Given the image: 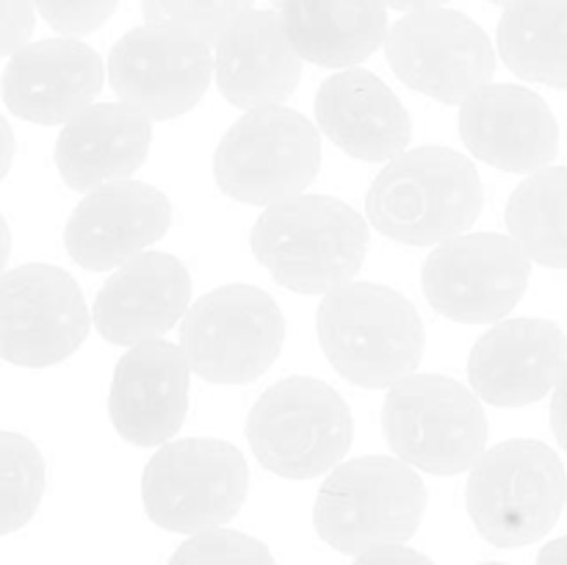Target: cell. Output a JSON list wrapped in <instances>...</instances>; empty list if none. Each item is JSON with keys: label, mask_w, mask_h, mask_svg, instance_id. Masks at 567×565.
<instances>
[{"label": "cell", "mask_w": 567, "mask_h": 565, "mask_svg": "<svg viewBox=\"0 0 567 565\" xmlns=\"http://www.w3.org/2000/svg\"><path fill=\"white\" fill-rule=\"evenodd\" d=\"M258 264L297 294L349 286L369 253V225L343 199L299 194L269 205L249 233Z\"/></svg>", "instance_id": "cell-1"}, {"label": "cell", "mask_w": 567, "mask_h": 565, "mask_svg": "<svg viewBox=\"0 0 567 565\" xmlns=\"http://www.w3.org/2000/svg\"><path fill=\"white\" fill-rule=\"evenodd\" d=\"M485 188L476 166L449 147L408 150L388 161L365 194L377 233L410 247L463 236L482 214Z\"/></svg>", "instance_id": "cell-2"}, {"label": "cell", "mask_w": 567, "mask_h": 565, "mask_svg": "<svg viewBox=\"0 0 567 565\" xmlns=\"http://www.w3.org/2000/svg\"><path fill=\"white\" fill-rule=\"evenodd\" d=\"M316 332L332 369L360 388H391L424 358V321L396 288L349 282L324 294Z\"/></svg>", "instance_id": "cell-3"}, {"label": "cell", "mask_w": 567, "mask_h": 565, "mask_svg": "<svg viewBox=\"0 0 567 565\" xmlns=\"http://www.w3.org/2000/svg\"><path fill=\"white\" fill-rule=\"evenodd\" d=\"M426 513L419 469L399 458L365 454L336 465L321 482L313 526L341 554H365L408 543Z\"/></svg>", "instance_id": "cell-4"}, {"label": "cell", "mask_w": 567, "mask_h": 565, "mask_svg": "<svg viewBox=\"0 0 567 565\" xmlns=\"http://www.w3.org/2000/svg\"><path fill=\"white\" fill-rule=\"evenodd\" d=\"M567 504L559 454L540 441H504L468 474L465 507L476 532L498 548H518L554 530Z\"/></svg>", "instance_id": "cell-5"}, {"label": "cell", "mask_w": 567, "mask_h": 565, "mask_svg": "<svg viewBox=\"0 0 567 565\" xmlns=\"http://www.w3.org/2000/svg\"><path fill=\"white\" fill-rule=\"evenodd\" d=\"M352 410L341 393L313 377H288L260 393L247 415V441L266 471L313 480L347 458Z\"/></svg>", "instance_id": "cell-6"}, {"label": "cell", "mask_w": 567, "mask_h": 565, "mask_svg": "<svg viewBox=\"0 0 567 565\" xmlns=\"http://www.w3.org/2000/svg\"><path fill=\"white\" fill-rule=\"evenodd\" d=\"M382 432L399 460L435 476L471 471L487 446V415L474 388L443 374H410L388 388Z\"/></svg>", "instance_id": "cell-7"}, {"label": "cell", "mask_w": 567, "mask_h": 565, "mask_svg": "<svg viewBox=\"0 0 567 565\" xmlns=\"http://www.w3.org/2000/svg\"><path fill=\"white\" fill-rule=\"evenodd\" d=\"M249 493L241 449L219 438L169 441L142 474L144 513L155 526L181 535L219 530L236 518Z\"/></svg>", "instance_id": "cell-8"}, {"label": "cell", "mask_w": 567, "mask_h": 565, "mask_svg": "<svg viewBox=\"0 0 567 565\" xmlns=\"http://www.w3.org/2000/svg\"><path fill=\"white\" fill-rule=\"evenodd\" d=\"M319 170V131L288 105L247 111L227 127L214 155V177L221 194L264 208L299 197Z\"/></svg>", "instance_id": "cell-9"}, {"label": "cell", "mask_w": 567, "mask_h": 565, "mask_svg": "<svg viewBox=\"0 0 567 565\" xmlns=\"http://www.w3.org/2000/svg\"><path fill=\"white\" fill-rule=\"evenodd\" d=\"M286 343V316L264 288L221 286L188 308L181 347L205 382L247 386L277 360Z\"/></svg>", "instance_id": "cell-10"}, {"label": "cell", "mask_w": 567, "mask_h": 565, "mask_svg": "<svg viewBox=\"0 0 567 565\" xmlns=\"http://www.w3.org/2000/svg\"><path fill=\"white\" fill-rule=\"evenodd\" d=\"M532 260L513 236L463 233L437 244L421 269L432 308L460 325H498L524 299Z\"/></svg>", "instance_id": "cell-11"}, {"label": "cell", "mask_w": 567, "mask_h": 565, "mask_svg": "<svg viewBox=\"0 0 567 565\" xmlns=\"http://www.w3.org/2000/svg\"><path fill=\"white\" fill-rule=\"evenodd\" d=\"M385 55L399 81L443 105H463L496 75L487 33L454 9L404 14L388 31Z\"/></svg>", "instance_id": "cell-12"}, {"label": "cell", "mask_w": 567, "mask_h": 565, "mask_svg": "<svg viewBox=\"0 0 567 565\" xmlns=\"http://www.w3.org/2000/svg\"><path fill=\"white\" fill-rule=\"evenodd\" d=\"M89 305L75 277L50 264H25L3 275L0 355L22 369H44L86 341Z\"/></svg>", "instance_id": "cell-13"}, {"label": "cell", "mask_w": 567, "mask_h": 565, "mask_svg": "<svg viewBox=\"0 0 567 565\" xmlns=\"http://www.w3.org/2000/svg\"><path fill=\"white\" fill-rule=\"evenodd\" d=\"M214 53L205 42L161 25L127 31L111 48L109 81L122 103L150 120H175L205 97Z\"/></svg>", "instance_id": "cell-14"}, {"label": "cell", "mask_w": 567, "mask_h": 565, "mask_svg": "<svg viewBox=\"0 0 567 565\" xmlns=\"http://www.w3.org/2000/svg\"><path fill=\"white\" fill-rule=\"evenodd\" d=\"M169 225V197L127 177L92 188L75 205L64 225V247L83 269L111 271L164 238Z\"/></svg>", "instance_id": "cell-15"}, {"label": "cell", "mask_w": 567, "mask_h": 565, "mask_svg": "<svg viewBox=\"0 0 567 565\" xmlns=\"http://www.w3.org/2000/svg\"><path fill=\"white\" fill-rule=\"evenodd\" d=\"M567 366V336L551 319H504L474 343L468 382L496 408H524L557 388Z\"/></svg>", "instance_id": "cell-16"}, {"label": "cell", "mask_w": 567, "mask_h": 565, "mask_svg": "<svg viewBox=\"0 0 567 565\" xmlns=\"http://www.w3.org/2000/svg\"><path fill=\"white\" fill-rule=\"evenodd\" d=\"M192 366L177 343L147 341L131 347L116 363L109 388V415L120 438L133 446H164L188 413Z\"/></svg>", "instance_id": "cell-17"}, {"label": "cell", "mask_w": 567, "mask_h": 565, "mask_svg": "<svg viewBox=\"0 0 567 565\" xmlns=\"http://www.w3.org/2000/svg\"><path fill=\"white\" fill-rule=\"evenodd\" d=\"M465 147L502 172H540L559 153V125L546 100L526 86L487 83L460 105Z\"/></svg>", "instance_id": "cell-18"}, {"label": "cell", "mask_w": 567, "mask_h": 565, "mask_svg": "<svg viewBox=\"0 0 567 565\" xmlns=\"http://www.w3.org/2000/svg\"><path fill=\"white\" fill-rule=\"evenodd\" d=\"M103 81V59L86 42L72 37L42 39L9 55L3 103L25 122L66 125L92 105Z\"/></svg>", "instance_id": "cell-19"}, {"label": "cell", "mask_w": 567, "mask_h": 565, "mask_svg": "<svg viewBox=\"0 0 567 565\" xmlns=\"http://www.w3.org/2000/svg\"><path fill=\"white\" fill-rule=\"evenodd\" d=\"M192 308V275L169 253H142L105 280L94 297V330L114 347L158 341Z\"/></svg>", "instance_id": "cell-20"}, {"label": "cell", "mask_w": 567, "mask_h": 565, "mask_svg": "<svg viewBox=\"0 0 567 565\" xmlns=\"http://www.w3.org/2000/svg\"><path fill=\"white\" fill-rule=\"evenodd\" d=\"M316 122L343 153L371 164L408 153L413 136V122L396 92L360 66L336 72L321 83Z\"/></svg>", "instance_id": "cell-21"}, {"label": "cell", "mask_w": 567, "mask_h": 565, "mask_svg": "<svg viewBox=\"0 0 567 565\" xmlns=\"http://www.w3.org/2000/svg\"><path fill=\"white\" fill-rule=\"evenodd\" d=\"M302 61L280 11L252 9L216 42L214 78L227 103L255 111L286 103L297 92Z\"/></svg>", "instance_id": "cell-22"}, {"label": "cell", "mask_w": 567, "mask_h": 565, "mask_svg": "<svg viewBox=\"0 0 567 565\" xmlns=\"http://www.w3.org/2000/svg\"><path fill=\"white\" fill-rule=\"evenodd\" d=\"M153 120L127 103H97L72 116L55 138V166L75 192L127 181L144 164Z\"/></svg>", "instance_id": "cell-23"}, {"label": "cell", "mask_w": 567, "mask_h": 565, "mask_svg": "<svg viewBox=\"0 0 567 565\" xmlns=\"http://www.w3.org/2000/svg\"><path fill=\"white\" fill-rule=\"evenodd\" d=\"M280 17L297 53L330 70L358 66L388 39L382 0H286Z\"/></svg>", "instance_id": "cell-24"}, {"label": "cell", "mask_w": 567, "mask_h": 565, "mask_svg": "<svg viewBox=\"0 0 567 565\" xmlns=\"http://www.w3.org/2000/svg\"><path fill=\"white\" fill-rule=\"evenodd\" d=\"M496 42L518 78L567 89V0H513L498 20Z\"/></svg>", "instance_id": "cell-25"}, {"label": "cell", "mask_w": 567, "mask_h": 565, "mask_svg": "<svg viewBox=\"0 0 567 565\" xmlns=\"http://www.w3.org/2000/svg\"><path fill=\"white\" fill-rule=\"evenodd\" d=\"M504 219L532 264L567 269V166L532 172L509 197Z\"/></svg>", "instance_id": "cell-26"}, {"label": "cell", "mask_w": 567, "mask_h": 565, "mask_svg": "<svg viewBox=\"0 0 567 565\" xmlns=\"http://www.w3.org/2000/svg\"><path fill=\"white\" fill-rule=\"evenodd\" d=\"M0 471H3V535L22 530L37 513L48 485V465L31 438L0 432Z\"/></svg>", "instance_id": "cell-27"}, {"label": "cell", "mask_w": 567, "mask_h": 565, "mask_svg": "<svg viewBox=\"0 0 567 565\" xmlns=\"http://www.w3.org/2000/svg\"><path fill=\"white\" fill-rule=\"evenodd\" d=\"M255 0H142V14L150 25L169 28L183 37L216 44Z\"/></svg>", "instance_id": "cell-28"}, {"label": "cell", "mask_w": 567, "mask_h": 565, "mask_svg": "<svg viewBox=\"0 0 567 565\" xmlns=\"http://www.w3.org/2000/svg\"><path fill=\"white\" fill-rule=\"evenodd\" d=\"M169 565H277L269 546L258 537L236 530H208L192 535L175 554Z\"/></svg>", "instance_id": "cell-29"}, {"label": "cell", "mask_w": 567, "mask_h": 565, "mask_svg": "<svg viewBox=\"0 0 567 565\" xmlns=\"http://www.w3.org/2000/svg\"><path fill=\"white\" fill-rule=\"evenodd\" d=\"M120 0H37L39 14L64 37H83L109 22Z\"/></svg>", "instance_id": "cell-30"}, {"label": "cell", "mask_w": 567, "mask_h": 565, "mask_svg": "<svg viewBox=\"0 0 567 565\" xmlns=\"http://www.w3.org/2000/svg\"><path fill=\"white\" fill-rule=\"evenodd\" d=\"M33 9L37 0H3V37H0V53L14 55L25 44H31L33 33Z\"/></svg>", "instance_id": "cell-31"}, {"label": "cell", "mask_w": 567, "mask_h": 565, "mask_svg": "<svg viewBox=\"0 0 567 565\" xmlns=\"http://www.w3.org/2000/svg\"><path fill=\"white\" fill-rule=\"evenodd\" d=\"M352 565H435L426 554L415 552V548H408L404 543H396V546H380L371 548V552L358 554Z\"/></svg>", "instance_id": "cell-32"}, {"label": "cell", "mask_w": 567, "mask_h": 565, "mask_svg": "<svg viewBox=\"0 0 567 565\" xmlns=\"http://www.w3.org/2000/svg\"><path fill=\"white\" fill-rule=\"evenodd\" d=\"M551 430H554V438H557L559 446L567 452V366H565L563 377H559L557 388H554Z\"/></svg>", "instance_id": "cell-33"}, {"label": "cell", "mask_w": 567, "mask_h": 565, "mask_svg": "<svg viewBox=\"0 0 567 565\" xmlns=\"http://www.w3.org/2000/svg\"><path fill=\"white\" fill-rule=\"evenodd\" d=\"M537 565H567V535L546 543L537 554Z\"/></svg>", "instance_id": "cell-34"}, {"label": "cell", "mask_w": 567, "mask_h": 565, "mask_svg": "<svg viewBox=\"0 0 567 565\" xmlns=\"http://www.w3.org/2000/svg\"><path fill=\"white\" fill-rule=\"evenodd\" d=\"M388 9L404 11V14H413V11H426V9H443L449 0H382Z\"/></svg>", "instance_id": "cell-35"}, {"label": "cell", "mask_w": 567, "mask_h": 565, "mask_svg": "<svg viewBox=\"0 0 567 565\" xmlns=\"http://www.w3.org/2000/svg\"><path fill=\"white\" fill-rule=\"evenodd\" d=\"M0 133H3V175H9L11 158H14V133H11L9 122H0Z\"/></svg>", "instance_id": "cell-36"}, {"label": "cell", "mask_w": 567, "mask_h": 565, "mask_svg": "<svg viewBox=\"0 0 567 565\" xmlns=\"http://www.w3.org/2000/svg\"><path fill=\"white\" fill-rule=\"evenodd\" d=\"M491 3H496V6H504V9H507V6L513 3V0H491Z\"/></svg>", "instance_id": "cell-37"}, {"label": "cell", "mask_w": 567, "mask_h": 565, "mask_svg": "<svg viewBox=\"0 0 567 565\" xmlns=\"http://www.w3.org/2000/svg\"><path fill=\"white\" fill-rule=\"evenodd\" d=\"M271 3H275V6H282V3H286V0H271Z\"/></svg>", "instance_id": "cell-38"}, {"label": "cell", "mask_w": 567, "mask_h": 565, "mask_svg": "<svg viewBox=\"0 0 567 565\" xmlns=\"http://www.w3.org/2000/svg\"><path fill=\"white\" fill-rule=\"evenodd\" d=\"M485 565H504V563H485Z\"/></svg>", "instance_id": "cell-39"}]
</instances>
